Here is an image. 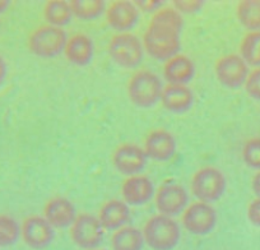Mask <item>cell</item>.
Here are the masks:
<instances>
[{
    "label": "cell",
    "mask_w": 260,
    "mask_h": 250,
    "mask_svg": "<svg viewBox=\"0 0 260 250\" xmlns=\"http://www.w3.org/2000/svg\"><path fill=\"white\" fill-rule=\"evenodd\" d=\"M176 148L177 143L174 134L166 129H154L144 139V152L153 161H169L175 156Z\"/></svg>",
    "instance_id": "cell-15"
},
{
    "label": "cell",
    "mask_w": 260,
    "mask_h": 250,
    "mask_svg": "<svg viewBox=\"0 0 260 250\" xmlns=\"http://www.w3.org/2000/svg\"><path fill=\"white\" fill-rule=\"evenodd\" d=\"M8 7H9V2H7V0H0V13L6 12L7 9H8Z\"/></svg>",
    "instance_id": "cell-34"
},
{
    "label": "cell",
    "mask_w": 260,
    "mask_h": 250,
    "mask_svg": "<svg viewBox=\"0 0 260 250\" xmlns=\"http://www.w3.org/2000/svg\"><path fill=\"white\" fill-rule=\"evenodd\" d=\"M240 56L247 66L260 67V31L247 32L240 42Z\"/></svg>",
    "instance_id": "cell-24"
},
{
    "label": "cell",
    "mask_w": 260,
    "mask_h": 250,
    "mask_svg": "<svg viewBox=\"0 0 260 250\" xmlns=\"http://www.w3.org/2000/svg\"><path fill=\"white\" fill-rule=\"evenodd\" d=\"M191 193L195 198L206 203H213L224 196L227 189V180L223 172L208 165L194 172L190 180Z\"/></svg>",
    "instance_id": "cell-4"
},
{
    "label": "cell",
    "mask_w": 260,
    "mask_h": 250,
    "mask_svg": "<svg viewBox=\"0 0 260 250\" xmlns=\"http://www.w3.org/2000/svg\"><path fill=\"white\" fill-rule=\"evenodd\" d=\"M107 52L116 66L125 69L136 68L143 61V42L132 32L114 35L107 45Z\"/></svg>",
    "instance_id": "cell-5"
},
{
    "label": "cell",
    "mask_w": 260,
    "mask_h": 250,
    "mask_svg": "<svg viewBox=\"0 0 260 250\" xmlns=\"http://www.w3.org/2000/svg\"><path fill=\"white\" fill-rule=\"evenodd\" d=\"M21 237L31 249L42 250L54 241L55 230L44 216L32 214L21 224Z\"/></svg>",
    "instance_id": "cell-11"
},
{
    "label": "cell",
    "mask_w": 260,
    "mask_h": 250,
    "mask_svg": "<svg viewBox=\"0 0 260 250\" xmlns=\"http://www.w3.org/2000/svg\"><path fill=\"white\" fill-rule=\"evenodd\" d=\"M154 194L153 181L143 174L126 177L121 185L122 201L127 206H143L154 198Z\"/></svg>",
    "instance_id": "cell-13"
},
{
    "label": "cell",
    "mask_w": 260,
    "mask_h": 250,
    "mask_svg": "<svg viewBox=\"0 0 260 250\" xmlns=\"http://www.w3.org/2000/svg\"><path fill=\"white\" fill-rule=\"evenodd\" d=\"M217 211L211 203L206 202H192L189 203L181 214L184 229L192 235H208L217 225Z\"/></svg>",
    "instance_id": "cell-7"
},
{
    "label": "cell",
    "mask_w": 260,
    "mask_h": 250,
    "mask_svg": "<svg viewBox=\"0 0 260 250\" xmlns=\"http://www.w3.org/2000/svg\"><path fill=\"white\" fill-rule=\"evenodd\" d=\"M146 152L143 147L136 143H122L112 153V165L115 169L127 177L139 175L147 165Z\"/></svg>",
    "instance_id": "cell-12"
},
{
    "label": "cell",
    "mask_w": 260,
    "mask_h": 250,
    "mask_svg": "<svg viewBox=\"0 0 260 250\" xmlns=\"http://www.w3.org/2000/svg\"><path fill=\"white\" fill-rule=\"evenodd\" d=\"M44 18L50 26L62 28L73 18L71 3L64 0H50L44 7Z\"/></svg>",
    "instance_id": "cell-22"
},
{
    "label": "cell",
    "mask_w": 260,
    "mask_h": 250,
    "mask_svg": "<svg viewBox=\"0 0 260 250\" xmlns=\"http://www.w3.org/2000/svg\"><path fill=\"white\" fill-rule=\"evenodd\" d=\"M68 35L64 28L44 24L29 34L27 40L28 50L39 57H55L64 52Z\"/></svg>",
    "instance_id": "cell-6"
},
{
    "label": "cell",
    "mask_w": 260,
    "mask_h": 250,
    "mask_svg": "<svg viewBox=\"0 0 260 250\" xmlns=\"http://www.w3.org/2000/svg\"><path fill=\"white\" fill-rule=\"evenodd\" d=\"M195 76V64L189 56L177 54L167 60L164 66V78L169 84L187 86Z\"/></svg>",
    "instance_id": "cell-19"
},
{
    "label": "cell",
    "mask_w": 260,
    "mask_h": 250,
    "mask_svg": "<svg viewBox=\"0 0 260 250\" xmlns=\"http://www.w3.org/2000/svg\"><path fill=\"white\" fill-rule=\"evenodd\" d=\"M154 203L159 214L174 218L189 206V193L179 182L166 181L156 191Z\"/></svg>",
    "instance_id": "cell-9"
},
{
    "label": "cell",
    "mask_w": 260,
    "mask_h": 250,
    "mask_svg": "<svg viewBox=\"0 0 260 250\" xmlns=\"http://www.w3.org/2000/svg\"><path fill=\"white\" fill-rule=\"evenodd\" d=\"M93 250H101V249H93Z\"/></svg>",
    "instance_id": "cell-35"
},
{
    "label": "cell",
    "mask_w": 260,
    "mask_h": 250,
    "mask_svg": "<svg viewBox=\"0 0 260 250\" xmlns=\"http://www.w3.org/2000/svg\"><path fill=\"white\" fill-rule=\"evenodd\" d=\"M73 16L83 21L99 18L106 12V4L102 0H73L71 2Z\"/></svg>",
    "instance_id": "cell-25"
},
{
    "label": "cell",
    "mask_w": 260,
    "mask_h": 250,
    "mask_svg": "<svg viewBox=\"0 0 260 250\" xmlns=\"http://www.w3.org/2000/svg\"><path fill=\"white\" fill-rule=\"evenodd\" d=\"M136 6L141 12H147V13H156L158 9L162 8V2L159 0H141V2H134Z\"/></svg>",
    "instance_id": "cell-31"
},
{
    "label": "cell",
    "mask_w": 260,
    "mask_h": 250,
    "mask_svg": "<svg viewBox=\"0 0 260 250\" xmlns=\"http://www.w3.org/2000/svg\"><path fill=\"white\" fill-rule=\"evenodd\" d=\"M143 232L136 226H126L114 231L111 236L112 250H143Z\"/></svg>",
    "instance_id": "cell-21"
},
{
    "label": "cell",
    "mask_w": 260,
    "mask_h": 250,
    "mask_svg": "<svg viewBox=\"0 0 260 250\" xmlns=\"http://www.w3.org/2000/svg\"><path fill=\"white\" fill-rule=\"evenodd\" d=\"M245 91L251 99L260 101V67L250 72L244 84Z\"/></svg>",
    "instance_id": "cell-28"
},
{
    "label": "cell",
    "mask_w": 260,
    "mask_h": 250,
    "mask_svg": "<svg viewBox=\"0 0 260 250\" xmlns=\"http://www.w3.org/2000/svg\"><path fill=\"white\" fill-rule=\"evenodd\" d=\"M214 73L222 86L234 89L244 86L250 71L239 54H227L216 61Z\"/></svg>",
    "instance_id": "cell-10"
},
{
    "label": "cell",
    "mask_w": 260,
    "mask_h": 250,
    "mask_svg": "<svg viewBox=\"0 0 260 250\" xmlns=\"http://www.w3.org/2000/svg\"><path fill=\"white\" fill-rule=\"evenodd\" d=\"M126 91L132 104L141 109H149L161 101L164 83L153 71L141 69L129 78Z\"/></svg>",
    "instance_id": "cell-2"
},
{
    "label": "cell",
    "mask_w": 260,
    "mask_h": 250,
    "mask_svg": "<svg viewBox=\"0 0 260 250\" xmlns=\"http://www.w3.org/2000/svg\"><path fill=\"white\" fill-rule=\"evenodd\" d=\"M240 24L249 32L260 31V0H242L236 7Z\"/></svg>",
    "instance_id": "cell-23"
},
{
    "label": "cell",
    "mask_w": 260,
    "mask_h": 250,
    "mask_svg": "<svg viewBox=\"0 0 260 250\" xmlns=\"http://www.w3.org/2000/svg\"><path fill=\"white\" fill-rule=\"evenodd\" d=\"M142 232L152 250H174L181 239L180 225L172 217L159 213L147 220Z\"/></svg>",
    "instance_id": "cell-3"
},
{
    "label": "cell",
    "mask_w": 260,
    "mask_h": 250,
    "mask_svg": "<svg viewBox=\"0 0 260 250\" xmlns=\"http://www.w3.org/2000/svg\"><path fill=\"white\" fill-rule=\"evenodd\" d=\"M97 218L104 230L116 231L130 221V208L122 199H110L102 204Z\"/></svg>",
    "instance_id": "cell-17"
},
{
    "label": "cell",
    "mask_w": 260,
    "mask_h": 250,
    "mask_svg": "<svg viewBox=\"0 0 260 250\" xmlns=\"http://www.w3.org/2000/svg\"><path fill=\"white\" fill-rule=\"evenodd\" d=\"M76 206L71 199L56 196L50 199L44 208V217L54 229H68L77 218Z\"/></svg>",
    "instance_id": "cell-16"
},
{
    "label": "cell",
    "mask_w": 260,
    "mask_h": 250,
    "mask_svg": "<svg viewBox=\"0 0 260 250\" xmlns=\"http://www.w3.org/2000/svg\"><path fill=\"white\" fill-rule=\"evenodd\" d=\"M172 7L180 14H194L203 8V2L201 0H175Z\"/></svg>",
    "instance_id": "cell-29"
},
{
    "label": "cell",
    "mask_w": 260,
    "mask_h": 250,
    "mask_svg": "<svg viewBox=\"0 0 260 250\" xmlns=\"http://www.w3.org/2000/svg\"><path fill=\"white\" fill-rule=\"evenodd\" d=\"M184 18L174 7H162L153 13L143 35L144 51L156 60L167 61L181 49Z\"/></svg>",
    "instance_id": "cell-1"
},
{
    "label": "cell",
    "mask_w": 260,
    "mask_h": 250,
    "mask_svg": "<svg viewBox=\"0 0 260 250\" xmlns=\"http://www.w3.org/2000/svg\"><path fill=\"white\" fill-rule=\"evenodd\" d=\"M241 156L247 167L260 171V137H255L245 142Z\"/></svg>",
    "instance_id": "cell-27"
},
{
    "label": "cell",
    "mask_w": 260,
    "mask_h": 250,
    "mask_svg": "<svg viewBox=\"0 0 260 250\" xmlns=\"http://www.w3.org/2000/svg\"><path fill=\"white\" fill-rule=\"evenodd\" d=\"M105 14L107 24L120 34L130 31L136 27L141 17V11L133 2L119 0L110 4Z\"/></svg>",
    "instance_id": "cell-14"
},
{
    "label": "cell",
    "mask_w": 260,
    "mask_h": 250,
    "mask_svg": "<svg viewBox=\"0 0 260 250\" xmlns=\"http://www.w3.org/2000/svg\"><path fill=\"white\" fill-rule=\"evenodd\" d=\"M21 237V224L9 214H0V247L16 244Z\"/></svg>",
    "instance_id": "cell-26"
},
{
    "label": "cell",
    "mask_w": 260,
    "mask_h": 250,
    "mask_svg": "<svg viewBox=\"0 0 260 250\" xmlns=\"http://www.w3.org/2000/svg\"><path fill=\"white\" fill-rule=\"evenodd\" d=\"M104 227L97 216L92 213H79L69 227L71 239L81 249L93 250L104 241Z\"/></svg>",
    "instance_id": "cell-8"
},
{
    "label": "cell",
    "mask_w": 260,
    "mask_h": 250,
    "mask_svg": "<svg viewBox=\"0 0 260 250\" xmlns=\"http://www.w3.org/2000/svg\"><path fill=\"white\" fill-rule=\"evenodd\" d=\"M7 74H8V67H7V63L4 60V57L0 55V84L6 81Z\"/></svg>",
    "instance_id": "cell-33"
},
{
    "label": "cell",
    "mask_w": 260,
    "mask_h": 250,
    "mask_svg": "<svg viewBox=\"0 0 260 250\" xmlns=\"http://www.w3.org/2000/svg\"><path fill=\"white\" fill-rule=\"evenodd\" d=\"M247 220L255 227H260V198H255L247 206Z\"/></svg>",
    "instance_id": "cell-30"
},
{
    "label": "cell",
    "mask_w": 260,
    "mask_h": 250,
    "mask_svg": "<svg viewBox=\"0 0 260 250\" xmlns=\"http://www.w3.org/2000/svg\"><path fill=\"white\" fill-rule=\"evenodd\" d=\"M251 189L252 192H254L255 196H256V198H260V171H257L256 174L252 176Z\"/></svg>",
    "instance_id": "cell-32"
},
{
    "label": "cell",
    "mask_w": 260,
    "mask_h": 250,
    "mask_svg": "<svg viewBox=\"0 0 260 250\" xmlns=\"http://www.w3.org/2000/svg\"><path fill=\"white\" fill-rule=\"evenodd\" d=\"M161 102L167 111L174 114H184L191 109L194 104V93L187 86L167 84L166 87H164Z\"/></svg>",
    "instance_id": "cell-20"
},
{
    "label": "cell",
    "mask_w": 260,
    "mask_h": 250,
    "mask_svg": "<svg viewBox=\"0 0 260 250\" xmlns=\"http://www.w3.org/2000/svg\"><path fill=\"white\" fill-rule=\"evenodd\" d=\"M65 59L76 67H86L92 61L94 55V45L91 37L86 34L73 35L68 39L64 49Z\"/></svg>",
    "instance_id": "cell-18"
}]
</instances>
